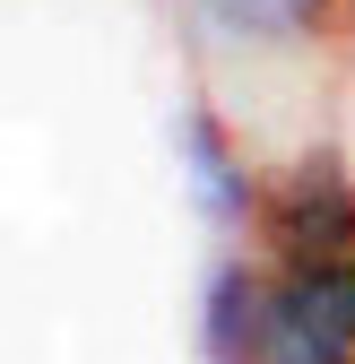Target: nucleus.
<instances>
[{
    "label": "nucleus",
    "mask_w": 355,
    "mask_h": 364,
    "mask_svg": "<svg viewBox=\"0 0 355 364\" xmlns=\"http://www.w3.org/2000/svg\"><path fill=\"white\" fill-rule=\"evenodd\" d=\"M269 260H355V182L346 173H303L269 200Z\"/></svg>",
    "instance_id": "nucleus-2"
},
{
    "label": "nucleus",
    "mask_w": 355,
    "mask_h": 364,
    "mask_svg": "<svg viewBox=\"0 0 355 364\" xmlns=\"http://www.w3.org/2000/svg\"><path fill=\"white\" fill-rule=\"evenodd\" d=\"M251 364H355V260L269 269Z\"/></svg>",
    "instance_id": "nucleus-1"
}]
</instances>
